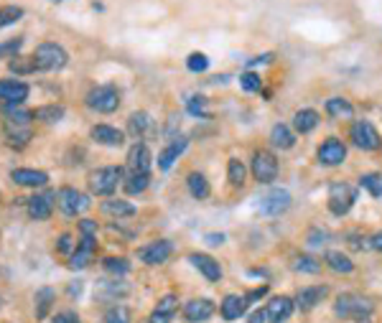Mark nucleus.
Wrapping results in <instances>:
<instances>
[{"instance_id":"obj_39","label":"nucleus","mask_w":382,"mask_h":323,"mask_svg":"<svg viewBox=\"0 0 382 323\" xmlns=\"http://www.w3.org/2000/svg\"><path fill=\"white\" fill-rule=\"evenodd\" d=\"M359 186L365 191H370V196L380 198L382 196V173H365L359 179Z\"/></svg>"},{"instance_id":"obj_36","label":"nucleus","mask_w":382,"mask_h":323,"mask_svg":"<svg viewBox=\"0 0 382 323\" xmlns=\"http://www.w3.org/2000/svg\"><path fill=\"white\" fill-rule=\"evenodd\" d=\"M3 112H5V125L28 127V122H31V120H34V112H28V109H21V107L3 109Z\"/></svg>"},{"instance_id":"obj_50","label":"nucleus","mask_w":382,"mask_h":323,"mask_svg":"<svg viewBox=\"0 0 382 323\" xmlns=\"http://www.w3.org/2000/svg\"><path fill=\"white\" fill-rule=\"evenodd\" d=\"M326 240H329V232L326 229H311V234H309V244H326Z\"/></svg>"},{"instance_id":"obj_45","label":"nucleus","mask_w":382,"mask_h":323,"mask_svg":"<svg viewBox=\"0 0 382 323\" xmlns=\"http://www.w3.org/2000/svg\"><path fill=\"white\" fill-rule=\"evenodd\" d=\"M294 270H298V272H311V275H316V272H321V262H316L313 257H309V255H301V257L296 260Z\"/></svg>"},{"instance_id":"obj_16","label":"nucleus","mask_w":382,"mask_h":323,"mask_svg":"<svg viewBox=\"0 0 382 323\" xmlns=\"http://www.w3.org/2000/svg\"><path fill=\"white\" fill-rule=\"evenodd\" d=\"M10 181L18 186H28V189H41L49 183V173L36 171V168H13L10 171Z\"/></svg>"},{"instance_id":"obj_3","label":"nucleus","mask_w":382,"mask_h":323,"mask_svg":"<svg viewBox=\"0 0 382 323\" xmlns=\"http://www.w3.org/2000/svg\"><path fill=\"white\" fill-rule=\"evenodd\" d=\"M120 181H123V168H117V166L97 168V171L89 173V191L97 196H110Z\"/></svg>"},{"instance_id":"obj_27","label":"nucleus","mask_w":382,"mask_h":323,"mask_svg":"<svg viewBox=\"0 0 382 323\" xmlns=\"http://www.w3.org/2000/svg\"><path fill=\"white\" fill-rule=\"evenodd\" d=\"M99 209H102V214L105 216H115V219L135 214L133 204H128V201H123V198H107V201H102V207Z\"/></svg>"},{"instance_id":"obj_40","label":"nucleus","mask_w":382,"mask_h":323,"mask_svg":"<svg viewBox=\"0 0 382 323\" xmlns=\"http://www.w3.org/2000/svg\"><path fill=\"white\" fill-rule=\"evenodd\" d=\"M23 18V8L21 5H3L0 8V28H8Z\"/></svg>"},{"instance_id":"obj_59","label":"nucleus","mask_w":382,"mask_h":323,"mask_svg":"<svg viewBox=\"0 0 382 323\" xmlns=\"http://www.w3.org/2000/svg\"><path fill=\"white\" fill-rule=\"evenodd\" d=\"M359 323H370V318H362V321H359Z\"/></svg>"},{"instance_id":"obj_47","label":"nucleus","mask_w":382,"mask_h":323,"mask_svg":"<svg viewBox=\"0 0 382 323\" xmlns=\"http://www.w3.org/2000/svg\"><path fill=\"white\" fill-rule=\"evenodd\" d=\"M240 84H242V90H245V92H260V87H263V79H260L258 74L245 72L240 77Z\"/></svg>"},{"instance_id":"obj_15","label":"nucleus","mask_w":382,"mask_h":323,"mask_svg":"<svg viewBox=\"0 0 382 323\" xmlns=\"http://www.w3.org/2000/svg\"><path fill=\"white\" fill-rule=\"evenodd\" d=\"M53 201H56V194H34L28 198V216L36 222H46L53 211Z\"/></svg>"},{"instance_id":"obj_7","label":"nucleus","mask_w":382,"mask_h":323,"mask_svg":"<svg viewBox=\"0 0 382 323\" xmlns=\"http://www.w3.org/2000/svg\"><path fill=\"white\" fill-rule=\"evenodd\" d=\"M252 176L258 183H273L278 179V161L270 151H258L252 155Z\"/></svg>"},{"instance_id":"obj_49","label":"nucleus","mask_w":382,"mask_h":323,"mask_svg":"<svg viewBox=\"0 0 382 323\" xmlns=\"http://www.w3.org/2000/svg\"><path fill=\"white\" fill-rule=\"evenodd\" d=\"M187 107L191 115H199V117H204L206 115V99L202 97V94H194V97H189L187 99Z\"/></svg>"},{"instance_id":"obj_21","label":"nucleus","mask_w":382,"mask_h":323,"mask_svg":"<svg viewBox=\"0 0 382 323\" xmlns=\"http://www.w3.org/2000/svg\"><path fill=\"white\" fill-rule=\"evenodd\" d=\"M189 260L194 265L202 275H204L209 283H217V280L222 278V268H219V262L209 257V255H202V252H194V255H189Z\"/></svg>"},{"instance_id":"obj_46","label":"nucleus","mask_w":382,"mask_h":323,"mask_svg":"<svg viewBox=\"0 0 382 323\" xmlns=\"http://www.w3.org/2000/svg\"><path fill=\"white\" fill-rule=\"evenodd\" d=\"M74 250H77V242H74V237H71V234H62V237L56 240V252H59V255L71 257Z\"/></svg>"},{"instance_id":"obj_18","label":"nucleus","mask_w":382,"mask_h":323,"mask_svg":"<svg viewBox=\"0 0 382 323\" xmlns=\"http://www.w3.org/2000/svg\"><path fill=\"white\" fill-rule=\"evenodd\" d=\"M344 158H347V148H344L342 140L329 138L326 143H321L319 161L324 163V166H339V163H344Z\"/></svg>"},{"instance_id":"obj_41","label":"nucleus","mask_w":382,"mask_h":323,"mask_svg":"<svg viewBox=\"0 0 382 323\" xmlns=\"http://www.w3.org/2000/svg\"><path fill=\"white\" fill-rule=\"evenodd\" d=\"M130 318H133V313L128 305H112L105 311V323H130Z\"/></svg>"},{"instance_id":"obj_11","label":"nucleus","mask_w":382,"mask_h":323,"mask_svg":"<svg viewBox=\"0 0 382 323\" xmlns=\"http://www.w3.org/2000/svg\"><path fill=\"white\" fill-rule=\"evenodd\" d=\"M95 252H97V240L95 234H82L80 242H77V250L69 257V268L71 270H84L89 262L95 260Z\"/></svg>"},{"instance_id":"obj_19","label":"nucleus","mask_w":382,"mask_h":323,"mask_svg":"<svg viewBox=\"0 0 382 323\" xmlns=\"http://www.w3.org/2000/svg\"><path fill=\"white\" fill-rule=\"evenodd\" d=\"M130 293V287L125 285L123 280H99L97 287H95V298L97 300H110V303H115V300H120V298H125Z\"/></svg>"},{"instance_id":"obj_60","label":"nucleus","mask_w":382,"mask_h":323,"mask_svg":"<svg viewBox=\"0 0 382 323\" xmlns=\"http://www.w3.org/2000/svg\"><path fill=\"white\" fill-rule=\"evenodd\" d=\"M53 3H59V0H53Z\"/></svg>"},{"instance_id":"obj_25","label":"nucleus","mask_w":382,"mask_h":323,"mask_svg":"<svg viewBox=\"0 0 382 323\" xmlns=\"http://www.w3.org/2000/svg\"><path fill=\"white\" fill-rule=\"evenodd\" d=\"M245 308H248L245 296H227L222 303H219V311H222L224 321H237V318L245 313Z\"/></svg>"},{"instance_id":"obj_51","label":"nucleus","mask_w":382,"mask_h":323,"mask_svg":"<svg viewBox=\"0 0 382 323\" xmlns=\"http://www.w3.org/2000/svg\"><path fill=\"white\" fill-rule=\"evenodd\" d=\"M51 323H80V315L74 311H64V313H56V318Z\"/></svg>"},{"instance_id":"obj_5","label":"nucleus","mask_w":382,"mask_h":323,"mask_svg":"<svg viewBox=\"0 0 382 323\" xmlns=\"http://www.w3.org/2000/svg\"><path fill=\"white\" fill-rule=\"evenodd\" d=\"M357 201V189L352 183H344V181H339V183H331L329 189V211L334 216H344L349 209L355 207Z\"/></svg>"},{"instance_id":"obj_8","label":"nucleus","mask_w":382,"mask_h":323,"mask_svg":"<svg viewBox=\"0 0 382 323\" xmlns=\"http://www.w3.org/2000/svg\"><path fill=\"white\" fill-rule=\"evenodd\" d=\"M28 84L18 79H3L0 81V102H3V109H13L21 107L28 99Z\"/></svg>"},{"instance_id":"obj_33","label":"nucleus","mask_w":382,"mask_h":323,"mask_svg":"<svg viewBox=\"0 0 382 323\" xmlns=\"http://www.w3.org/2000/svg\"><path fill=\"white\" fill-rule=\"evenodd\" d=\"M187 186H189V194L194 198H206L209 196V181H206L204 173H189L187 176Z\"/></svg>"},{"instance_id":"obj_6","label":"nucleus","mask_w":382,"mask_h":323,"mask_svg":"<svg viewBox=\"0 0 382 323\" xmlns=\"http://www.w3.org/2000/svg\"><path fill=\"white\" fill-rule=\"evenodd\" d=\"M56 207H59V211H62L64 216H77L89 207V196L87 194H82V191L67 186V189L56 191Z\"/></svg>"},{"instance_id":"obj_13","label":"nucleus","mask_w":382,"mask_h":323,"mask_svg":"<svg viewBox=\"0 0 382 323\" xmlns=\"http://www.w3.org/2000/svg\"><path fill=\"white\" fill-rule=\"evenodd\" d=\"M291 207V194L285 189H273L267 196L260 198V214L267 216H280Z\"/></svg>"},{"instance_id":"obj_2","label":"nucleus","mask_w":382,"mask_h":323,"mask_svg":"<svg viewBox=\"0 0 382 323\" xmlns=\"http://www.w3.org/2000/svg\"><path fill=\"white\" fill-rule=\"evenodd\" d=\"M34 59L38 72H59V69H64L69 64V54L59 44H51V41L38 46L34 51Z\"/></svg>"},{"instance_id":"obj_31","label":"nucleus","mask_w":382,"mask_h":323,"mask_svg":"<svg viewBox=\"0 0 382 323\" xmlns=\"http://www.w3.org/2000/svg\"><path fill=\"white\" fill-rule=\"evenodd\" d=\"M326 265H329L334 272H342V275H349L352 270H355V262L349 260V255H344V252H337V250H331L326 252Z\"/></svg>"},{"instance_id":"obj_22","label":"nucleus","mask_w":382,"mask_h":323,"mask_svg":"<svg viewBox=\"0 0 382 323\" xmlns=\"http://www.w3.org/2000/svg\"><path fill=\"white\" fill-rule=\"evenodd\" d=\"M189 140L184 138V135H178V138H174L163 151L158 153V168L160 171H169L171 166H174V161H178V155L187 151Z\"/></svg>"},{"instance_id":"obj_58","label":"nucleus","mask_w":382,"mask_h":323,"mask_svg":"<svg viewBox=\"0 0 382 323\" xmlns=\"http://www.w3.org/2000/svg\"><path fill=\"white\" fill-rule=\"evenodd\" d=\"M372 247H374L377 252H382V232H380V234H374V237H372Z\"/></svg>"},{"instance_id":"obj_10","label":"nucleus","mask_w":382,"mask_h":323,"mask_svg":"<svg viewBox=\"0 0 382 323\" xmlns=\"http://www.w3.org/2000/svg\"><path fill=\"white\" fill-rule=\"evenodd\" d=\"M171 252H174V244L169 240H156V242L138 247V260L145 265H163L171 257Z\"/></svg>"},{"instance_id":"obj_30","label":"nucleus","mask_w":382,"mask_h":323,"mask_svg":"<svg viewBox=\"0 0 382 323\" xmlns=\"http://www.w3.org/2000/svg\"><path fill=\"white\" fill-rule=\"evenodd\" d=\"M153 127V117L148 112H133L130 120H128V130L133 138H143V135H148V130Z\"/></svg>"},{"instance_id":"obj_1","label":"nucleus","mask_w":382,"mask_h":323,"mask_svg":"<svg viewBox=\"0 0 382 323\" xmlns=\"http://www.w3.org/2000/svg\"><path fill=\"white\" fill-rule=\"evenodd\" d=\"M334 313L339 318H355V321H362V318H370L372 313V303L367 300L365 296H357V293H342L334 303Z\"/></svg>"},{"instance_id":"obj_55","label":"nucleus","mask_w":382,"mask_h":323,"mask_svg":"<svg viewBox=\"0 0 382 323\" xmlns=\"http://www.w3.org/2000/svg\"><path fill=\"white\" fill-rule=\"evenodd\" d=\"M273 62V54H263V56H255V59H250L248 66H255V64H270Z\"/></svg>"},{"instance_id":"obj_44","label":"nucleus","mask_w":382,"mask_h":323,"mask_svg":"<svg viewBox=\"0 0 382 323\" xmlns=\"http://www.w3.org/2000/svg\"><path fill=\"white\" fill-rule=\"evenodd\" d=\"M23 46V38H10V41H3L0 44V59H16L18 51Z\"/></svg>"},{"instance_id":"obj_56","label":"nucleus","mask_w":382,"mask_h":323,"mask_svg":"<svg viewBox=\"0 0 382 323\" xmlns=\"http://www.w3.org/2000/svg\"><path fill=\"white\" fill-rule=\"evenodd\" d=\"M265 318H267L265 311H255V313L250 315V321H248V323H265Z\"/></svg>"},{"instance_id":"obj_26","label":"nucleus","mask_w":382,"mask_h":323,"mask_svg":"<svg viewBox=\"0 0 382 323\" xmlns=\"http://www.w3.org/2000/svg\"><path fill=\"white\" fill-rule=\"evenodd\" d=\"M53 300H56L53 287H41V290H36V298H34L36 308H34V311H36V318H38V321H44L46 315H49Z\"/></svg>"},{"instance_id":"obj_17","label":"nucleus","mask_w":382,"mask_h":323,"mask_svg":"<svg viewBox=\"0 0 382 323\" xmlns=\"http://www.w3.org/2000/svg\"><path fill=\"white\" fill-rule=\"evenodd\" d=\"M326 296H329V287L326 285L301 287V290H298V296H296V305H298L301 311H313V308H316V305H319Z\"/></svg>"},{"instance_id":"obj_28","label":"nucleus","mask_w":382,"mask_h":323,"mask_svg":"<svg viewBox=\"0 0 382 323\" xmlns=\"http://www.w3.org/2000/svg\"><path fill=\"white\" fill-rule=\"evenodd\" d=\"M326 115L337 117V120H349V117L355 115V107H352V102H349V99L331 97V99H326Z\"/></svg>"},{"instance_id":"obj_32","label":"nucleus","mask_w":382,"mask_h":323,"mask_svg":"<svg viewBox=\"0 0 382 323\" xmlns=\"http://www.w3.org/2000/svg\"><path fill=\"white\" fill-rule=\"evenodd\" d=\"M319 125V115L313 112V109H298L294 115V127H296V133H311L313 127Z\"/></svg>"},{"instance_id":"obj_42","label":"nucleus","mask_w":382,"mask_h":323,"mask_svg":"<svg viewBox=\"0 0 382 323\" xmlns=\"http://www.w3.org/2000/svg\"><path fill=\"white\" fill-rule=\"evenodd\" d=\"M151 183V173H143V176H128L125 181V191L128 194H143Z\"/></svg>"},{"instance_id":"obj_23","label":"nucleus","mask_w":382,"mask_h":323,"mask_svg":"<svg viewBox=\"0 0 382 323\" xmlns=\"http://www.w3.org/2000/svg\"><path fill=\"white\" fill-rule=\"evenodd\" d=\"M176 311H178V298L174 293H169V296H163L158 300V305H156V311L151 313L148 323H171Z\"/></svg>"},{"instance_id":"obj_35","label":"nucleus","mask_w":382,"mask_h":323,"mask_svg":"<svg viewBox=\"0 0 382 323\" xmlns=\"http://www.w3.org/2000/svg\"><path fill=\"white\" fill-rule=\"evenodd\" d=\"M5 138H8V145H13V148H23V145L31 140V127L5 125Z\"/></svg>"},{"instance_id":"obj_43","label":"nucleus","mask_w":382,"mask_h":323,"mask_svg":"<svg viewBox=\"0 0 382 323\" xmlns=\"http://www.w3.org/2000/svg\"><path fill=\"white\" fill-rule=\"evenodd\" d=\"M102 265H105V270L107 272H112V275H128V272H130V262L125 260V257H107Z\"/></svg>"},{"instance_id":"obj_53","label":"nucleus","mask_w":382,"mask_h":323,"mask_svg":"<svg viewBox=\"0 0 382 323\" xmlns=\"http://www.w3.org/2000/svg\"><path fill=\"white\" fill-rule=\"evenodd\" d=\"M80 234H97V222H92V219H82Z\"/></svg>"},{"instance_id":"obj_14","label":"nucleus","mask_w":382,"mask_h":323,"mask_svg":"<svg viewBox=\"0 0 382 323\" xmlns=\"http://www.w3.org/2000/svg\"><path fill=\"white\" fill-rule=\"evenodd\" d=\"M214 303L209 300V298H194V300H189L187 305H184V318H187L189 323H204L209 321L214 315Z\"/></svg>"},{"instance_id":"obj_52","label":"nucleus","mask_w":382,"mask_h":323,"mask_svg":"<svg viewBox=\"0 0 382 323\" xmlns=\"http://www.w3.org/2000/svg\"><path fill=\"white\" fill-rule=\"evenodd\" d=\"M267 296V285H260V287H255V290H250L248 296H245V300H248V305L250 303H255V300H260V298H265Z\"/></svg>"},{"instance_id":"obj_29","label":"nucleus","mask_w":382,"mask_h":323,"mask_svg":"<svg viewBox=\"0 0 382 323\" xmlns=\"http://www.w3.org/2000/svg\"><path fill=\"white\" fill-rule=\"evenodd\" d=\"M270 143L276 145V148H280V151H288V148H294V145H296L294 130L280 122V125H276L273 130H270Z\"/></svg>"},{"instance_id":"obj_9","label":"nucleus","mask_w":382,"mask_h":323,"mask_svg":"<svg viewBox=\"0 0 382 323\" xmlns=\"http://www.w3.org/2000/svg\"><path fill=\"white\" fill-rule=\"evenodd\" d=\"M349 135H352L357 148H362V151H377L380 148V133L367 120H357L355 125H352V130H349Z\"/></svg>"},{"instance_id":"obj_34","label":"nucleus","mask_w":382,"mask_h":323,"mask_svg":"<svg viewBox=\"0 0 382 323\" xmlns=\"http://www.w3.org/2000/svg\"><path fill=\"white\" fill-rule=\"evenodd\" d=\"M245 176H248V168L240 158H230L227 163V181H230L235 189H242L245 186Z\"/></svg>"},{"instance_id":"obj_54","label":"nucleus","mask_w":382,"mask_h":323,"mask_svg":"<svg viewBox=\"0 0 382 323\" xmlns=\"http://www.w3.org/2000/svg\"><path fill=\"white\" fill-rule=\"evenodd\" d=\"M204 242H206V244H212V247H217V244H222V242H224V234H206Z\"/></svg>"},{"instance_id":"obj_12","label":"nucleus","mask_w":382,"mask_h":323,"mask_svg":"<svg viewBox=\"0 0 382 323\" xmlns=\"http://www.w3.org/2000/svg\"><path fill=\"white\" fill-rule=\"evenodd\" d=\"M151 163H153V155L145 143H135L130 148V153H128V171H130V176L151 173Z\"/></svg>"},{"instance_id":"obj_24","label":"nucleus","mask_w":382,"mask_h":323,"mask_svg":"<svg viewBox=\"0 0 382 323\" xmlns=\"http://www.w3.org/2000/svg\"><path fill=\"white\" fill-rule=\"evenodd\" d=\"M89 135H92V140H97L99 145H107V148H117L125 140L123 130H117L112 125H95Z\"/></svg>"},{"instance_id":"obj_57","label":"nucleus","mask_w":382,"mask_h":323,"mask_svg":"<svg viewBox=\"0 0 382 323\" xmlns=\"http://www.w3.org/2000/svg\"><path fill=\"white\" fill-rule=\"evenodd\" d=\"M80 293H82V280H74L69 285V296L74 298V296H80Z\"/></svg>"},{"instance_id":"obj_38","label":"nucleus","mask_w":382,"mask_h":323,"mask_svg":"<svg viewBox=\"0 0 382 323\" xmlns=\"http://www.w3.org/2000/svg\"><path fill=\"white\" fill-rule=\"evenodd\" d=\"M8 69L13 74H34L38 66H36L34 56H16V59H10L8 62Z\"/></svg>"},{"instance_id":"obj_20","label":"nucleus","mask_w":382,"mask_h":323,"mask_svg":"<svg viewBox=\"0 0 382 323\" xmlns=\"http://www.w3.org/2000/svg\"><path fill=\"white\" fill-rule=\"evenodd\" d=\"M296 303L291 300L288 296H278L273 298L270 303H267V321L270 323H285L288 318H291V313H294Z\"/></svg>"},{"instance_id":"obj_4","label":"nucleus","mask_w":382,"mask_h":323,"mask_svg":"<svg viewBox=\"0 0 382 323\" xmlns=\"http://www.w3.org/2000/svg\"><path fill=\"white\" fill-rule=\"evenodd\" d=\"M87 107L97 109L102 115H110L120 107V92L112 84H99L95 90H89L87 94Z\"/></svg>"},{"instance_id":"obj_48","label":"nucleus","mask_w":382,"mask_h":323,"mask_svg":"<svg viewBox=\"0 0 382 323\" xmlns=\"http://www.w3.org/2000/svg\"><path fill=\"white\" fill-rule=\"evenodd\" d=\"M187 66H189V72H206V66H209V59H206L204 54H199V51H196V54H191L187 59Z\"/></svg>"},{"instance_id":"obj_37","label":"nucleus","mask_w":382,"mask_h":323,"mask_svg":"<svg viewBox=\"0 0 382 323\" xmlns=\"http://www.w3.org/2000/svg\"><path fill=\"white\" fill-rule=\"evenodd\" d=\"M34 117L36 120H41V122H59L64 117V107L62 105H46V107H38V109H34Z\"/></svg>"}]
</instances>
